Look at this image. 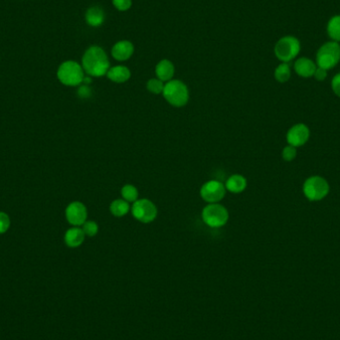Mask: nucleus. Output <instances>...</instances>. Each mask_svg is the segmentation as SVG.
Listing matches in <instances>:
<instances>
[{
  "mask_svg": "<svg viewBox=\"0 0 340 340\" xmlns=\"http://www.w3.org/2000/svg\"><path fill=\"white\" fill-rule=\"evenodd\" d=\"M66 219L74 227L82 226L88 218V211L82 202L74 201L66 208Z\"/></svg>",
  "mask_w": 340,
  "mask_h": 340,
  "instance_id": "obj_10",
  "label": "nucleus"
},
{
  "mask_svg": "<svg viewBox=\"0 0 340 340\" xmlns=\"http://www.w3.org/2000/svg\"><path fill=\"white\" fill-rule=\"evenodd\" d=\"M105 20V13L99 6H93L86 12V21L93 27H98L103 24Z\"/></svg>",
  "mask_w": 340,
  "mask_h": 340,
  "instance_id": "obj_18",
  "label": "nucleus"
},
{
  "mask_svg": "<svg viewBox=\"0 0 340 340\" xmlns=\"http://www.w3.org/2000/svg\"><path fill=\"white\" fill-rule=\"evenodd\" d=\"M310 136L309 128L304 124H297L290 128L287 133V141L290 146L299 148L304 146Z\"/></svg>",
  "mask_w": 340,
  "mask_h": 340,
  "instance_id": "obj_11",
  "label": "nucleus"
},
{
  "mask_svg": "<svg viewBox=\"0 0 340 340\" xmlns=\"http://www.w3.org/2000/svg\"><path fill=\"white\" fill-rule=\"evenodd\" d=\"M340 62V44L334 41H327L319 47L316 63L319 68L326 71L334 68Z\"/></svg>",
  "mask_w": 340,
  "mask_h": 340,
  "instance_id": "obj_4",
  "label": "nucleus"
},
{
  "mask_svg": "<svg viewBox=\"0 0 340 340\" xmlns=\"http://www.w3.org/2000/svg\"><path fill=\"white\" fill-rule=\"evenodd\" d=\"M82 229L86 236L88 237H95L99 232V226L95 221H86L82 225Z\"/></svg>",
  "mask_w": 340,
  "mask_h": 340,
  "instance_id": "obj_24",
  "label": "nucleus"
},
{
  "mask_svg": "<svg viewBox=\"0 0 340 340\" xmlns=\"http://www.w3.org/2000/svg\"><path fill=\"white\" fill-rule=\"evenodd\" d=\"M106 77L111 82L122 84L128 81V79L130 78V71L126 66H116L108 69Z\"/></svg>",
  "mask_w": 340,
  "mask_h": 340,
  "instance_id": "obj_15",
  "label": "nucleus"
},
{
  "mask_svg": "<svg viewBox=\"0 0 340 340\" xmlns=\"http://www.w3.org/2000/svg\"><path fill=\"white\" fill-rule=\"evenodd\" d=\"M302 191L309 201H320L329 193V184L321 176H310L304 181Z\"/></svg>",
  "mask_w": 340,
  "mask_h": 340,
  "instance_id": "obj_7",
  "label": "nucleus"
},
{
  "mask_svg": "<svg viewBox=\"0 0 340 340\" xmlns=\"http://www.w3.org/2000/svg\"><path fill=\"white\" fill-rule=\"evenodd\" d=\"M130 210V205L126 200L117 199L114 200L109 205V211L115 217H124Z\"/></svg>",
  "mask_w": 340,
  "mask_h": 340,
  "instance_id": "obj_20",
  "label": "nucleus"
},
{
  "mask_svg": "<svg viewBox=\"0 0 340 340\" xmlns=\"http://www.w3.org/2000/svg\"><path fill=\"white\" fill-rule=\"evenodd\" d=\"M133 51L134 48L132 43L129 41H120L115 44V46L112 47L111 55L118 61H127L132 56Z\"/></svg>",
  "mask_w": 340,
  "mask_h": 340,
  "instance_id": "obj_13",
  "label": "nucleus"
},
{
  "mask_svg": "<svg viewBox=\"0 0 340 340\" xmlns=\"http://www.w3.org/2000/svg\"><path fill=\"white\" fill-rule=\"evenodd\" d=\"M326 33L331 41L340 44V14L332 16L326 24Z\"/></svg>",
  "mask_w": 340,
  "mask_h": 340,
  "instance_id": "obj_19",
  "label": "nucleus"
},
{
  "mask_svg": "<svg viewBox=\"0 0 340 340\" xmlns=\"http://www.w3.org/2000/svg\"><path fill=\"white\" fill-rule=\"evenodd\" d=\"M130 210L134 219L141 223H150L157 217V208L149 199H137Z\"/></svg>",
  "mask_w": 340,
  "mask_h": 340,
  "instance_id": "obj_8",
  "label": "nucleus"
},
{
  "mask_svg": "<svg viewBox=\"0 0 340 340\" xmlns=\"http://www.w3.org/2000/svg\"><path fill=\"white\" fill-rule=\"evenodd\" d=\"M202 220L210 228H221L229 220L228 210L219 203H210L202 210Z\"/></svg>",
  "mask_w": 340,
  "mask_h": 340,
  "instance_id": "obj_6",
  "label": "nucleus"
},
{
  "mask_svg": "<svg viewBox=\"0 0 340 340\" xmlns=\"http://www.w3.org/2000/svg\"><path fill=\"white\" fill-rule=\"evenodd\" d=\"M295 72L301 78H311L318 68V65L307 57H300L294 65Z\"/></svg>",
  "mask_w": 340,
  "mask_h": 340,
  "instance_id": "obj_12",
  "label": "nucleus"
},
{
  "mask_svg": "<svg viewBox=\"0 0 340 340\" xmlns=\"http://www.w3.org/2000/svg\"><path fill=\"white\" fill-rule=\"evenodd\" d=\"M78 95L82 99H87L91 96V89L88 87V85L81 86L78 90Z\"/></svg>",
  "mask_w": 340,
  "mask_h": 340,
  "instance_id": "obj_30",
  "label": "nucleus"
},
{
  "mask_svg": "<svg viewBox=\"0 0 340 340\" xmlns=\"http://www.w3.org/2000/svg\"><path fill=\"white\" fill-rule=\"evenodd\" d=\"M292 76V71L289 63H281L275 70V79L278 83H287Z\"/></svg>",
  "mask_w": 340,
  "mask_h": 340,
  "instance_id": "obj_21",
  "label": "nucleus"
},
{
  "mask_svg": "<svg viewBox=\"0 0 340 340\" xmlns=\"http://www.w3.org/2000/svg\"><path fill=\"white\" fill-rule=\"evenodd\" d=\"M331 89L333 93L340 98V73L336 74L331 80Z\"/></svg>",
  "mask_w": 340,
  "mask_h": 340,
  "instance_id": "obj_28",
  "label": "nucleus"
},
{
  "mask_svg": "<svg viewBox=\"0 0 340 340\" xmlns=\"http://www.w3.org/2000/svg\"><path fill=\"white\" fill-rule=\"evenodd\" d=\"M57 78L63 85L77 87L83 83L85 71L82 65L76 61H65L57 70Z\"/></svg>",
  "mask_w": 340,
  "mask_h": 340,
  "instance_id": "obj_2",
  "label": "nucleus"
},
{
  "mask_svg": "<svg viewBox=\"0 0 340 340\" xmlns=\"http://www.w3.org/2000/svg\"><path fill=\"white\" fill-rule=\"evenodd\" d=\"M82 67L90 77H103L109 69V61L106 52L99 46L87 49L82 58Z\"/></svg>",
  "mask_w": 340,
  "mask_h": 340,
  "instance_id": "obj_1",
  "label": "nucleus"
},
{
  "mask_svg": "<svg viewBox=\"0 0 340 340\" xmlns=\"http://www.w3.org/2000/svg\"><path fill=\"white\" fill-rule=\"evenodd\" d=\"M85 237V233L82 228L72 227L65 233L64 241L68 247L77 248L84 243Z\"/></svg>",
  "mask_w": 340,
  "mask_h": 340,
  "instance_id": "obj_14",
  "label": "nucleus"
},
{
  "mask_svg": "<svg viewBox=\"0 0 340 340\" xmlns=\"http://www.w3.org/2000/svg\"><path fill=\"white\" fill-rule=\"evenodd\" d=\"M114 6L120 11H126L130 8L132 1L131 0H112Z\"/></svg>",
  "mask_w": 340,
  "mask_h": 340,
  "instance_id": "obj_27",
  "label": "nucleus"
},
{
  "mask_svg": "<svg viewBox=\"0 0 340 340\" xmlns=\"http://www.w3.org/2000/svg\"><path fill=\"white\" fill-rule=\"evenodd\" d=\"M314 77H315V79H316L317 81L322 82V81H324V80L326 79V77H327V71L324 70V69H322V68L318 67L317 70H316V72H315Z\"/></svg>",
  "mask_w": 340,
  "mask_h": 340,
  "instance_id": "obj_29",
  "label": "nucleus"
},
{
  "mask_svg": "<svg viewBox=\"0 0 340 340\" xmlns=\"http://www.w3.org/2000/svg\"><path fill=\"white\" fill-rule=\"evenodd\" d=\"M10 227L9 216L4 212H0V234H4Z\"/></svg>",
  "mask_w": 340,
  "mask_h": 340,
  "instance_id": "obj_26",
  "label": "nucleus"
},
{
  "mask_svg": "<svg viewBox=\"0 0 340 340\" xmlns=\"http://www.w3.org/2000/svg\"><path fill=\"white\" fill-rule=\"evenodd\" d=\"M281 156L285 161H288V162L293 161L297 157V148L292 147L290 145L287 146L285 149H282Z\"/></svg>",
  "mask_w": 340,
  "mask_h": 340,
  "instance_id": "obj_25",
  "label": "nucleus"
},
{
  "mask_svg": "<svg viewBox=\"0 0 340 340\" xmlns=\"http://www.w3.org/2000/svg\"><path fill=\"white\" fill-rule=\"evenodd\" d=\"M226 195L225 185L218 180H210L204 183L200 189L201 198L210 203H219Z\"/></svg>",
  "mask_w": 340,
  "mask_h": 340,
  "instance_id": "obj_9",
  "label": "nucleus"
},
{
  "mask_svg": "<svg viewBox=\"0 0 340 340\" xmlns=\"http://www.w3.org/2000/svg\"><path fill=\"white\" fill-rule=\"evenodd\" d=\"M163 83L164 82L160 81L159 79H150L147 84V88L149 93L153 95H159V94H162L163 92V89H164Z\"/></svg>",
  "mask_w": 340,
  "mask_h": 340,
  "instance_id": "obj_23",
  "label": "nucleus"
},
{
  "mask_svg": "<svg viewBox=\"0 0 340 340\" xmlns=\"http://www.w3.org/2000/svg\"><path fill=\"white\" fill-rule=\"evenodd\" d=\"M226 190L232 193H241L247 187V179L240 174L231 175L225 184Z\"/></svg>",
  "mask_w": 340,
  "mask_h": 340,
  "instance_id": "obj_17",
  "label": "nucleus"
},
{
  "mask_svg": "<svg viewBox=\"0 0 340 340\" xmlns=\"http://www.w3.org/2000/svg\"><path fill=\"white\" fill-rule=\"evenodd\" d=\"M301 44L296 36L281 37L275 45V55L281 63H289L296 59L300 53Z\"/></svg>",
  "mask_w": 340,
  "mask_h": 340,
  "instance_id": "obj_5",
  "label": "nucleus"
},
{
  "mask_svg": "<svg viewBox=\"0 0 340 340\" xmlns=\"http://www.w3.org/2000/svg\"><path fill=\"white\" fill-rule=\"evenodd\" d=\"M174 66L169 60H161L155 67V74L157 76V79H159L162 82H168L172 80L174 76Z\"/></svg>",
  "mask_w": 340,
  "mask_h": 340,
  "instance_id": "obj_16",
  "label": "nucleus"
},
{
  "mask_svg": "<svg viewBox=\"0 0 340 340\" xmlns=\"http://www.w3.org/2000/svg\"><path fill=\"white\" fill-rule=\"evenodd\" d=\"M165 101L175 107L184 106L189 101V91L187 86L179 80H170L162 92Z\"/></svg>",
  "mask_w": 340,
  "mask_h": 340,
  "instance_id": "obj_3",
  "label": "nucleus"
},
{
  "mask_svg": "<svg viewBox=\"0 0 340 340\" xmlns=\"http://www.w3.org/2000/svg\"><path fill=\"white\" fill-rule=\"evenodd\" d=\"M121 194L124 200H126L128 203H133L138 199V191L135 186L131 184H126L122 190Z\"/></svg>",
  "mask_w": 340,
  "mask_h": 340,
  "instance_id": "obj_22",
  "label": "nucleus"
}]
</instances>
